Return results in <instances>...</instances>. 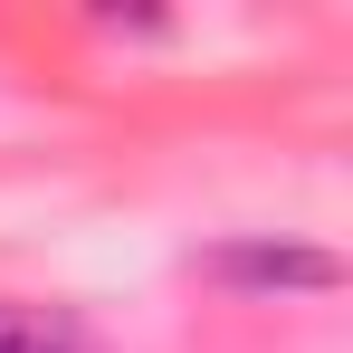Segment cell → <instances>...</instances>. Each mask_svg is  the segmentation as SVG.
<instances>
[{
    "label": "cell",
    "instance_id": "2",
    "mask_svg": "<svg viewBox=\"0 0 353 353\" xmlns=\"http://www.w3.org/2000/svg\"><path fill=\"white\" fill-rule=\"evenodd\" d=\"M0 353H96L86 325L67 305H29V296H0Z\"/></svg>",
    "mask_w": 353,
    "mask_h": 353
},
{
    "label": "cell",
    "instance_id": "1",
    "mask_svg": "<svg viewBox=\"0 0 353 353\" xmlns=\"http://www.w3.org/2000/svg\"><path fill=\"white\" fill-rule=\"evenodd\" d=\"M210 277L248 287V296H325V287H344V268L325 248H296V239H239V248L210 258Z\"/></svg>",
    "mask_w": 353,
    "mask_h": 353
}]
</instances>
